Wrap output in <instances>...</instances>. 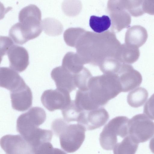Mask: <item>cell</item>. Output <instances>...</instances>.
Returning <instances> with one entry per match:
<instances>
[{
  "label": "cell",
  "instance_id": "21",
  "mask_svg": "<svg viewBox=\"0 0 154 154\" xmlns=\"http://www.w3.org/2000/svg\"><path fill=\"white\" fill-rule=\"evenodd\" d=\"M13 45V42L11 38L0 35V64L3 56L7 54L8 50Z\"/></svg>",
  "mask_w": 154,
  "mask_h": 154
},
{
  "label": "cell",
  "instance_id": "9",
  "mask_svg": "<svg viewBox=\"0 0 154 154\" xmlns=\"http://www.w3.org/2000/svg\"><path fill=\"white\" fill-rule=\"evenodd\" d=\"M12 106L19 111L28 110L32 104V95L29 87L24 82L19 87L10 91Z\"/></svg>",
  "mask_w": 154,
  "mask_h": 154
},
{
  "label": "cell",
  "instance_id": "2",
  "mask_svg": "<svg viewBox=\"0 0 154 154\" xmlns=\"http://www.w3.org/2000/svg\"><path fill=\"white\" fill-rule=\"evenodd\" d=\"M64 119L57 118L52 122L51 128L59 137L61 148L67 153H72L81 147L85 138L86 130L79 124H69Z\"/></svg>",
  "mask_w": 154,
  "mask_h": 154
},
{
  "label": "cell",
  "instance_id": "13",
  "mask_svg": "<svg viewBox=\"0 0 154 154\" xmlns=\"http://www.w3.org/2000/svg\"><path fill=\"white\" fill-rule=\"evenodd\" d=\"M53 136L51 130L42 129L39 128L26 140L31 147L33 154L42 144L51 142Z\"/></svg>",
  "mask_w": 154,
  "mask_h": 154
},
{
  "label": "cell",
  "instance_id": "20",
  "mask_svg": "<svg viewBox=\"0 0 154 154\" xmlns=\"http://www.w3.org/2000/svg\"><path fill=\"white\" fill-rule=\"evenodd\" d=\"M64 119L68 123L77 121L81 112L77 108L74 100H71L69 104L62 110Z\"/></svg>",
  "mask_w": 154,
  "mask_h": 154
},
{
  "label": "cell",
  "instance_id": "1",
  "mask_svg": "<svg viewBox=\"0 0 154 154\" xmlns=\"http://www.w3.org/2000/svg\"><path fill=\"white\" fill-rule=\"evenodd\" d=\"M19 22L10 29L9 36L16 44L23 45L38 37L42 30L41 12L36 5H30L21 10Z\"/></svg>",
  "mask_w": 154,
  "mask_h": 154
},
{
  "label": "cell",
  "instance_id": "8",
  "mask_svg": "<svg viewBox=\"0 0 154 154\" xmlns=\"http://www.w3.org/2000/svg\"><path fill=\"white\" fill-rule=\"evenodd\" d=\"M0 145L6 154H33L32 149L20 135H6L0 140Z\"/></svg>",
  "mask_w": 154,
  "mask_h": 154
},
{
  "label": "cell",
  "instance_id": "4",
  "mask_svg": "<svg viewBox=\"0 0 154 154\" xmlns=\"http://www.w3.org/2000/svg\"><path fill=\"white\" fill-rule=\"evenodd\" d=\"M46 118V113L42 108L32 107L18 117L17 121V131L26 139L43 123Z\"/></svg>",
  "mask_w": 154,
  "mask_h": 154
},
{
  "label": "cell",
  "instance_id": "5",
  "mask_svg": "<svg viewBox=\"0 0 154 154\" xmlns=\"http://www.w3.org/2000/svg\"><path fill=\"white\" fill-rule=\"evenodd\" d=\"M154 124L144 114H137L128 122V134L137 143L148 141L153 136Z\"/></svg>",
  "mask_w": 154,
  "mask_h": 154
},
{
  "label": "cell",
  "instance_id": "7",
  "mask_svg": "<svg viewBox=\"0 0 154 154\" xmlns=\"http://www.w3.org/2000/svg\"><path fill=\"white\" fill-rule=\"evenodd\" d=\"M109 118L108 112L104 108L82 111L77 120L78 123L86 130H91L105 125Z\"/></svg>",
  "mask_w": 154,
  "mask_h": 154
},
{
  "label": "cell",
  "instance_id": "10",
  "mask_svg": "<svg viewBox=\"0 0 154 154\" xmlns=\"http://www.w3.org/2000/svg\"><path fill=\"white\" fill-rule=\"evenodd\" d=\"M10 68L18 72L24 71L29 65V56L27 50L22 46L12 45L7 54Z\"/></svg>",
  "mask_w": 154,
  "mask_h": 154
},
{
  "label": "cell",
  "instance_id": "19",
  "mask_svg": "<svg viewBox=\"0 0 154 154\" xmlns=\"http://www.w3.org/2000/svg\"><path fill=\"white\" fill-rule=\"evenodd\" d=\"M109 13L113 25H120L124 27L130 23L131 17L126 11L119 10Z\"/></svg>",
  "mask_w": 154,
  "mask_h": 154
},
{
  "label": "cell",
  "instance_id": "6",
  "mask_svg": "<svg viewBox=\"0 0 154 154\" xmlns=\"http://www.w3.org/2000/svg\"><path fill=\"white\" fill-rule=\"evenodd\" d=\"M69 94L66 90L57 88L46 90L42 95L41 101L44 106L49 111L62 110L71 100Z\"/></svg>",
  "mask_w": 154,
  "mask_h": 154
},
{
  "label": "cell",
  "instance_id": "16",
  "mask_svg": "<svg viewBox=\"0 0 154 154\" xmlns=\"http://www.w3.org/2000/svg\"><path fill=\"white\" fill-rule=\"evenodd\" d=\"M138 143L128 135L125 137L121 142L116 144L113 149V153L134 154L138 149Z\"/></svg>",
  "mask_w": 154,
  "mask_h": 154
},
{
  "label": "cell",
  "instance_id": "3",
  "mask_svg": "<svg viewBox=\"0 0 154 154\" xmlns=\"http://www.w3.org/2000/svg\"><path fill=\"white\" fill-rule=\"evenodd\" d=\"M129 120L125 116H117L105 126L99 137L100 145L103 149L113 150L117 143V136L124 138L128 135Z\"/></svg>",
  "mask_w": 154,
  "mask_h": 154
},
{
  "label": "cell",
  "instance_id": "22",
  "mask_svg": "<svg viewBox=\"0 0 154 154\" xmlns=\"http://www.w3.org/2000/svg\"><path fill=\"white\" fill-rule=\"evenodd\" d=\"M151 98H150L144 107L143 112L151 119L153 120V116L151 112Z\"/></svg>",
  "mask_w": 154,
  "mask_h": 154
},
{
  "label": "cell",
  "instance_id": "18",
  "mask_svg": "<svg viewBox=\"0 0 154 154\" xmlns=\"http://www.w3.org/2000/svg\"><path fill=\"white\" fill-rule=\"evenodd\" d=\"M111 25V20L107 15L101 17L94 15L91 16L89 25L91 29L95 32L101 33L107 30Z\"/></svg>",
  "mask_w": 154,
  "mask_h": 154
},
{
  "label": "cell",
  "instance_id": "12",
  "mask_svg": "<svg viewBox=\"0 0 154 154\" xmlns=\"http://www.w3.org/2000/svg\"><path fill=\"white\" fill-rule=\"evenodd\" d=\"M24 82L23 79L16 71L8 67H0V87L10 91Z\"/></svg>",
  "mask_w": 154,
  "mask_h": 154
},
{
  "label": "cell",
  "instance_id": "11",
  "mask_svg": "<svg viewBox=\"0 0 154 154\" xmlns=\"http://www.w3.org/2000/svg\"><path fill=\"white\" fill-rule=\"evenodd\" d=\"M51 76L55 82L57 88L66 90L70 93L76 88L75 75L62 66L54 69L51 72Z\"/></svg>",
  "mask_w": 154,
  "mask_h": 154
},
{
  "label": "cell",
  "instance_id": "14",
  "mask_svg": "<svg viewBox=\"0 0 154 154\" xmlns=\"http://www.w3.org/2000/svg\"><path fill=\"white\" fill-rule=\"evenodd\" d=\"M83 65L76 53L69 52L64 56L62 66L71 73L75 74L83 69Z\"/></svg>",
  "mask_w": 154,
  "mask_h": 154
},
{
  "label": "cell",
  "instance_id": "15",
  "mask_svg": "<svg viewBox=\"0 0 154 154\" xmlns=\"http://www.w3.org/2000/svg\"><path fill=\"white\" fill-rule=\"evenodd\" d=\"M124 9L132 15L138 17L146 12L147 0H121Z\"/></svg>",
  "mask_w": 154,
  "mask_h": 154
},
{
  "label": "cell",
  "instance_id": "17",
  "mask_svg": "<svg viewBox=\"0 0 154 154\" xmlns=\"http://www.w3.org/2000/svg\"><path fill=\"white\" fill-rule=\"evenodd\" d=\"M148 96V93L145 89L138 88L128 94L127 101L131 107L137 108L143 105L146 101Z\"/></svg>",
  "mask_w": 154,
  "mask_h": 154
},
{
  "label": "cell",
  "instance_id": "23",
  "mask_svg": "<svg viewBox=\"0 0 154 154\" xmlns=\"http://www.w3.org/2000/svg\"><path fill=\"white\" fill-rule=\"evenodd\" d=\"M12 8L11 7L5 8L3 4L0 2V20L3 19L5 14Z\"/></svg>",
  "mask_w": 154,
  "mask_h": 154
}]
</instances>
